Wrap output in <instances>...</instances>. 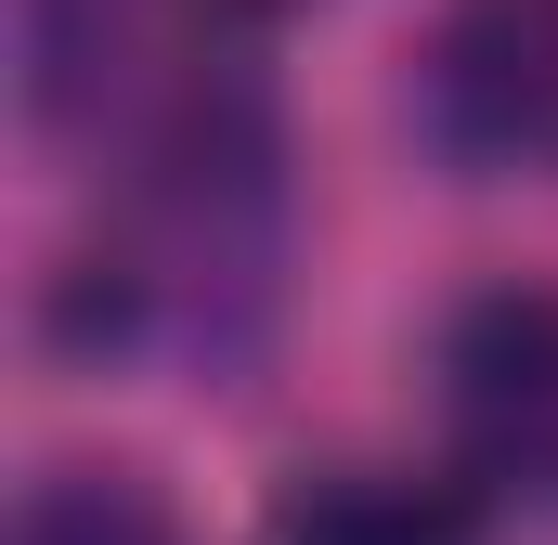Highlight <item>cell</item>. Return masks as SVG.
<instances>
[{"label":"cell","mask_w":558,"mask_h":545,"mask_svg":"<svg viewBox=\"0 0 558 545\" xmlns=\"http://www.w3.org/2000/svg\"><path fill=\"white\" fill-rule=\"evenodd\" d=\"M286 261V156L260 78H234L221 105L169 118L156 143L118 156L105 195V247L78 272V338L92 351H143V364H234L247 325L274 312Z\"/></svg>","instance_id":"6da1fadb"},{"label":"cell","mask_w":558,"mask_h":545,"mask_svg":"<svg viewBox=\"0 0 558 545\" xmlns=\"http://www.w3.org/2000/svg\"><path fill=\"white\" fill-rule=\"evenodd\" d=\"M441 428L494 507L558 520V286H481L441 325Z\"/></svg>","instance_id":"7a4b0ae2"},{"label":"cell","mask_w":558,"mask_h":545,"mask_svg":"<svg viewBox=\"0 0 558 545\" xmlns=\"http://www.w3.org/2000/svg\"><path fill=\"white\" fill-rule=\"evenodd\" d=\"M416 118L468 182H558V0H454Z\"/></svg>","instance_id":"3957f363"},{"label":"cell","mask_w":558,"mask_h":545,"mask_svg":"<svg viewBox=\"0 0 558 545\" xmlns=\"http://www.w3.org/2000/svg\"><path fill=\"white\" fill-rule=\"evenodd\" d=\"M260 545H494V494L468 468H299L260 507Z\"/></svg>","instance_id":"277c9868"},{"label":"cell","mask_w":558,"mask_h":545,"mask_svg":"<svg viewBox=\"0 0 558 545\" xmlns=\"http://www.w3.org/2000/svg\"><path fill=\"white\" fill-rule=\"evenodd\" d=\"M13 545H182V520L143 494L131 468H52V481H26Z\"/></svg>","instance_id":"5b68a950"},{"label":"cell","mask_w":558,"mask_h":545,"mask_svg":"<svg viewBox=\"0 0 558 545\" xmlns=\"http://www.w3.org/2000/svg\"><path fill=\"white\" fill-rule=\"evenodd\" d=\"M221 13H247V26H274V13H299V0H221Z\"/></svg>","instance_id":"8992f818"}]
</instances>
